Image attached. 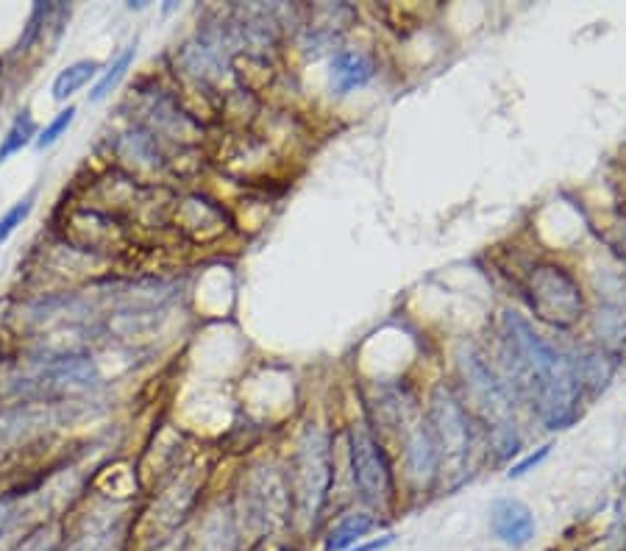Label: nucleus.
I'll list each match as a JSON object with an SVG mask.
<instances>
[{"mask_svg": "<svg viewBox=\"0 0 626 551\" xmlns=\"http://www.w3.org/2000/svg\"><path fill=\"white\" fill-rule=\"evenodd\" d=\"M501 332L512 379L521 396L549 429H568L579 418L582 396L574 362L546 343V337H540L535 326L515 312H504Z\"/></svg>", "mask_w": 626, "mask_h": 551, "instance_id": "nucleus-1", "label": "nucleus"}, {"mask_svg": "<svg viewBox=\"0 0 626 551\" xmlns=\"http://www.w3.org/2000/svg\"><path fill=\"white\" fill-rule=\"evenodd\" d=\"M460 373L465 379V387H468V398L485 423L493 449L499 454V460H507L521 449L518 421H515V410H512L507 390L499 382V376L493 373V368L473 348H462Z\"/></svg>", "mask_w": 626, "mask_h": 551, "instance_id": "nucleus-2", "label": "nucleus"}, {"mask_svg": "<svg viewBox=\"0 0 626 551\" xmlns=\"http://www.w3.org/2000/svg\"><path fill=\"white\" fill-rule=\"evenodd\" d=\"M526 298L537 321L554 329H571L582 321L585 298L571 270L560 265H537L526 279Z\"/></svg>", "mask_w": 626, "mask_h": 551, "instance_id": "nucleus-3", "label": "nucleus"}, {"mask_svg": "<svg viewBox=\"0 0 626 551\" xmlns=\"http://www.w3.org/2000/svg\"><path fill=\"white\" fill-rule=\"evenodd\" d=\"M293 499L295 513L304 518L307 524H315L320 515V507L326 501L329 485H332V451H329V435L309 426L295 454V474H293Z\"/></svg>", "mask_w": 626, "mask_h": 551, "instance_id": "nucleus-4", "label": "nucleus"}, {"mask_svg": "<svg viewBox=\"0 0 626 551\" xmlns=\"http://www.w3.org/2000/svg\"><path fill=\"white\" fill-rule=\"evenodd\" d=\"M432 437H435L437 465L446 462L451 474H462L471 457V426L462 404L448 393L446 387H437L432 396Z\"/></svg>", "mask_w": 626, "mask_h": 551, "instance_id": "nucleus-5", "label": "nucleus"}, {"mask_svg": "<svg viewBox=\"0 0 626 551\" xmlns=\"http://www.w3.org/2000/svg\"><path fill=\"white\" fill-rule=\"evenodd\" d=\"M348 446H351V468H354L359 496L373 507H384L393 499V474H390V462L384 457V449L368 429V423L359 421L351 426Z\"/></svg>", "mask_w": 626, "mask_h": 551, "instance_id": "nucleus-6", "label": "nucleus"}, {"mask_svg": "<svg viewBox=\"0 0 626 551\" xmlns=\"http://www.w3.org/2000/svg\"><path fill=\"white\" fill-rule=\"evenodd\" d=\"M401 421V443H404V454H407L409 476L426 485L432 476L437 474V449L435 437H432V426L423 421L418 412L412 410L398 418Z\"/></svg>", "mask_w": 626, "mask_h": 551, "instance_id": "nucleus-7", "label": "nucleus"}, {"mask_svg": "<svg viewBox=\"0 0 626 551\" xmlns=\"http://www.w3.org/2000/svg\"><path fill=\"white\" fill-rule=\"evenodd\" d=\"M490 529L496 538L518 549L535 538V515L524 501L499 499L490 507Z\"/></svg>", "mask_w": 626, "mask_h": 551, "instance_id": "nucleus-8", "label": "nucleus"}, {"mask_svg": "<svg viewBox=\"0 0 626 551\" xmlns=\"http://www.w3.org/2000/svg\"><path fill=\"white\" fill-rule=\"evenodd\" d=\"M373 78V62L365 53L340 51L332 59V90L348 95L351 90L365 87Z\"/></svg>", "mask_w": 626, "mask_h": 551, "instance_id": "nucleus-9", "label": "nucleus"}, {"mask_svg": "<svg viewBox=\"0 0 626 551\" xmlns=\"http://www.w3.org/2000/svg\"><path fill=\"white\" fill-rule=\"evenodd\" d=\"M98 70H101V62H95V59H81V62L67 65L59 76L53 78V98L59 103L73 98L78 90H84L92 78L98 76Z\"/></svg>", "mask_w": 626, "mask_h": 551, "instance_id": "nucleus-10", "label": "nucleus"}, {"mask_svg": "<svg viewBox=\"0 0 626 551\" xmlns=\"http://www.w3.org/2000/svg\"><path fill=\"white\" fill-rule=\"evenodd\" d=\"M373 529V515L371 513H354L345 515L340 524L329 532V538L323 543L326 551H345L351 549L357 540H362Z\"/></svg>", "mask_w": 626, "mask_h": 551, "instance_id": "nucleus-11", "label": "nucleus"}, {"mask_svg": "<svg viewBox=\"0 0 626 551\" xmlns=\"http://www.w3.org/2000/svg\"><path fill=\"white\" fill-rule=\"evenodd\" d=\"M37 134H39L37 120H34V115H31L28 109H23L20 115L14 117L9 131H6V134H3V140H0V165H3L9 156L20 154L26 145L37 142Z\"/></svg>", "mask_w": 626, "mask_h": 551, "instance_id": "nucleus-12", "label": "nucleus"}, {"mask_svg": "<svg viewBox=\"0 0 626 551\" xmlns=\"http://www.w3.org/2000/svg\"><path fill=\"white\" fill-rule=\"evenodd\" d=\"M134 53H137L134 51V45H128L126 51L120 53L115 62L103 70V76L98 78V84H95L90 92V103H101L103 98H109V92L117 90V84L126 78L128 67H131V62H134Z\"/></svg>", "mask_w": 626, "mask_h": 551, "instance_id": "nucleus-13", "label": "nucleus"}, {"mask_svg": "<svg viewBox=\"0 0 626 551\" xmlns=\"http://www.w3.org/2000/svg\"><path fill=\"white\" fill-rule=\"evenodd\" d=\"M34 198H37V193H28L23 201H17V204H14L12 209L3 215V218H0V245L6 243L14 231L23 226V220L31 215V209H34Z\"/></svg>", "mask_w": 626, "mask_h": 551, "instance_id": "nucleus-14", "label": "nucleus"}, {"mask_svg": "<svg viewBox=\"0 0 626 551\" xmlns=\"http://www.w3.org/2000/svg\"><path fill=\"white\" fill-rule=\"evenodd\" d=\"M73 120H76V106H67V109H62L59 115L53 117L51 123H48V126L37 134L39 151H45V148H51L53 142L62 140L64 131L70 129V123H73Z\"/></svg>", "mask_w": 626, "mask_h": 551, "instance_id": "nucleus-15", "label": "nucleus"}, {"mask_svg": "<svg viewBox=\"0 0 626 551\" xmlns=\"http://www.w3.org/2000/svg\"><path fill=\"white\" fill-rule=\"evenodd\" d=\"M549 454H551V443H546V446H540V449H537L535 454H529V457H524V460H521V462H515V465H512V468H510V474H507V476H510V479H518V476L529 474V471H532V468H537V465L546 460Z\"/></svg>", "mask_w": 626, "mask_h": 551, "instance_id": "nucleus-16", "label": "nucleus"}, {"mask_svg": "<svg viewBox=\"0 0 626 551\" xmlns=\"http://www.w3.org/2000/svg\"><path fill=\"white\" fill-rule=\"evenodd\" d=\"M393 540H396V535H384V538L371 540V543H365V546H357V549H351V551H382V549H387V546H390Z\"/></svg>", "mask_w": 626, "mask_h": 551, "instance_id": "nucleus-17", "label": "nucleus"}, {"mask_svg": "<svg viewBox=\"0 0 626 551\" xmlns=\"http://www.w3.org/2000/svg\"><path fill=\"white\" fill-rule=\"evenodd\" d=\"M607 240H610V243L615 245V251L626 259V223H624V229H621V237H607Z\"/></svg>", "mask_w": 626, "mask_h": 551, "instance_id": "nucleus-18", "label": "nucleus"}]
</instances>
